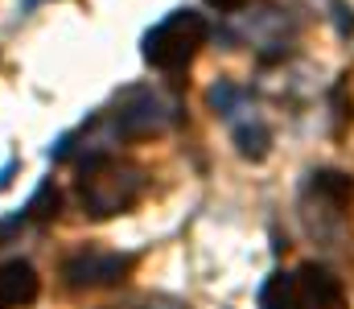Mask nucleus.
I'll use <instances>...</instances> for the list:
<instances>
[{
	"mask_svg": "<svg viewBox=\"0 0 354 309\" xmlns=\"http://www.w3.org/2000/svg\"><path fill=\"white\" fill-rule=\"evenodd\" d=\"M75 190H79V203L91 218H115V214H124L140 203L145 174L132 161H120L111 153H91L79 165Z\"/></svg>",
	"mask_w": 354,
	"mask_h": 309,
	"instance_id": "nucleus-1",
	"label": "nucleus"
},
{
	"mask_svg": "<svg viewBox=\"0 0 354 309\" xmlns=\"http://www.w3.org/2000/svg\"><path fill=\"white\" fill-rule=\"evenodd\" d=\"M206 37H210V25H206L202 12H194V8H174L169 17H161V21L145 33L140 54H145V62H149L153 71L174 75V71H185V66L198 58V50L206 46Z\"/></svg>",
	"mask_w": 354,
	"mask_h": 309,
	"instance_id": "nucleus-2",
	"label": "nucleus"
},
{
	"mask_svg": "<svg viewBox=\"0 0 354 309\" xmlns=\"http://www.w3.org/2000/svg\"><path fill=\"white\" fill-rule=\"evenodd\" d=\"M181 115L177 100L153 91V87H132L124 100L115 103V115H111V132L120 140H149V136H161L169 132Z\"/></svg>",
	"mask_w": 354,
	"mask_h": 309,
	"instance_id": "nucleus-3",
	"label": "nucleus"
},
{
	"mask_svg": "<svg viewBox=\"0 0 354 309\" xmlns=\"http://www.w3.org/2000/svg\"><path fill=\"white\" fill-rule=\"evenodd\" d=\"M136 268V256L128 252H107V247H87L62 264V277L71 289H111L124 285Z\"/></svg>",
	"mask_w": 354,
	"mask_h": 309,
	"instance_id": "nucleus-4",
	"label": "nucleus"
},
{
	"mask_svg": "<svg viewBox=\"0 0 354 309\" xmlns=\"http://www.w3.org/2000/svg\"><path fill=\"white\" fill-rule=\"evenodd\" d=\"M292 281H297V297H301L305 309H351L342 281L326 264H313L309 260V264H301V272Z\"/></svg>",
	"mask_w": 354,
	"mask_h": 309,
	"instance_id": "nucleus-5",
	"label": "nucleus"
},
{
	"mask_svg": "<svg viewBox=\"0 0 354 309\" xmlns=\"http://www.w3.org/2000/svg\"><path fill=\"white\" fill-rule=\"evenodd\" d=\"M41 281L29 260H4L0 264V309H25L37 301Z\"/></svg>",
	"mask_w": 354,
	"mask_h": 309,
	"instance_id": "nucleus-6",
	"label": "nucleus"
},
{
	"mask_svg": "<svg viewBox=\"0 0 354 309\" xmlns=\"http://www.w3.org/2000/svg\"><path fill=\"white\" fill-rule=\"evenodd\" d=\"M309 194H317L334 214H346V206L354 203V178L338 174V169H317L313 182H309Z\"/></svg>",
	"mask_w": 354,
	"mask_h": 309,
	"instance_id": "nucleus-7",
	"label": "nucleus"
},
{
	"mask_svg": "<svg viewBox=\"0 0 354 309\" xmlns=\"http://www.w3.org/2000/svg\"><path fill=\"white\" fill-rule=\"evenodd\" d=\"M231 132H235V144H239V157L248 161H264L268 157V144H272V132L268 124L252 111L248 120H231Z\"/></svg>",
	"mask_w": 354,
	"mask_h": 309,
	"instance_id": "nucleus-8",
	"label": "nucleus"
},
{
	"mask_svg": "<svg viewBox=\"0 0 354 309\" xmlns=\"http://www.w3.org/2000/svg\"><path fill=\"white\" fill-rule=\"evenodd\" d=\"M260 309H305L301 297H297V281L284 277V272L268 277L264 289H260Z\"/></svg>",
	"mask_w": 354,
	"mask_h": 309,
	"instance_id": "nucleus-9",
	"label": "nucleus"
},
{
	"mask_svg": "<svg viewBox=\"0 0 354 309\" xmlns=\"http://www.w3.org/2000/svg\"><path fill=\"white\" fill-rule=\"evenodd\" d=\"M58 206H62V194H58V186H54V182H41V186L33 190V198L25 203L21 218H33V223H50V218H58Z\"/></svg>",
	"mask_w": 354,
	"mask_h": 309,
	"instance_id": "nucleus-10",
	"label": "nucleus"
},
{
	"mask_svg": "<svg viewBox=\"0 0 354 309\" xmlns=\"http://www.w3.org/2000/svg\"><path fill=\"white\" fill-rule=\"evenodd\" d=\"M210 8H218V12H235V8H243L248 0H206Z\"/></svg>",
	"mask_w": 354,
	"mask_h": 309,
	"instance_id": "nucleus-11",
	"label": "nucleus"
},
{
	"mask_svg": "<svg viewBox=\"0 0 354 309\" xmlns=\"http://www.w3.org/2000/svg\"><path fill=\"white\" fill-rule=\"evenodd\" d=\"M17 227H21V218H12V223H0V243H8V239L17 235Z\"/></svg>",
	"mask_w": 354,
	"mask_h": 309,
	"instance_id": "nucleus-12",
	"label": "nucleus"
},
{
	"mask_svg": "<svg viewBox=\"0 0 354 309\" xmlns=\"http://www.w3.org/2000/svg\"><path fill=\"white\" fill-rule=\"evenodd\" d=\"M111 309H136V306H111Z\"/></svg>",
	"mask_w": 354,
	"mask_h": 309,
	"instance_id": "nucleus-13",
	"label": "nucleus"
}]
</instances>
